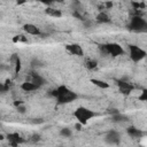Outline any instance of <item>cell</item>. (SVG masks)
I'll use <instances>...</instances> for the list:
<instances>
[{
    "label": "cell",
    "instance_id": "obj_21",
    "mask_svg": "<svg viewBox=\"0 0 147 147\" xmlns=\"http://www.w3.org/2000/svg\"><path fill=\"white\" fill-rule=\"evenodd\" d=\"M60 134H61L62 137H64V138H69V137H71L72 131H71L69 127H63V129H61Z\"/></svg>",
    "mask_w": 147,
    "mask_h": 147
},
{
    "label": "cell",
    "instance_id": "obj_26",
    "mask_svg": "<svg viewBox=\"0 0 147 147\" xmlns=\"http://www.w3.org/2000/svg\"><path fill=\"white\" fill-rule=\"evenodd\" d=\"M72 16H74V17H76V18H78V20H80V21H85L84 16H83L82 14H79L77 10H75V11L72 13Z\"/></svg>",
    "mask_w": 147,
    "mask_h": 147
},
{
    "label": "cell",
    "instance_id": "obj_32",
    "mask_svg": "<svg viewBox=\"0 0 147 147\" xmlns=\"http://www.w3.org/2000/svg\"><path fill=\"white\" fill-rule=\"evenodd\" d=\"M16 1V3L17 5H23V3H25L26 2V0H15Z\"/></svg>",
    "mask_w": 147,
    "mask_h": 147
},
{
    "label": "cell",
    "instance_id": "obj_12",
    "mask_svg": "<svg viewBox=\"0 0 147 147\" xmlns=\"http://www.w3.org/2000/svg\"><path fill=\"white\" fill-rule=\"evenodd\" d=\"M6 138L8 139V141H11V142H16V144H22V142H24V139H23L17 132L8 133V134L6 136Z\"/></svg>",
    "mask_w": 147,
    "mask_h": 147
},
{
    "label": "cell",
    "instance_id": "obj_29",
    "mask_svg": "<svg viewBox=\"0 0 147 147\" xmlns=\"http://www.w3.org/2000/svg\"><path fill=\"white\" fill-rule=\"evenodd\" d=\"M39 140H40V136L37 134V133H34V134L32 136V138H31V141H33V142H37V141H39Z\"/></svg>",
    "mask_w": 147,
    "mask_h": 147
},
{
    "label": "cell",
    "instance_id": "obj_7",
    "mask_svg": "<svg viewBox=\"0 0 147 147\" xmlns=\"http://www.w3.org/2000/svg\"><path fill=\"white\" fill-rule=\"evenodd\" d=\"M106 141L108 144H111V145H117L121 141V134L117 131L111 130L106 134Z\"/></svg>",
    "mask_w": 147,
    "mask_h": 147
},
{
    "label": "cell",
    "instance_id": "obj_14",
    "mask_svg": "<svg viewBox=\"0 0 147 147\" xmlns=\"http://www.w3.org/2000/svg\"><path fill=\"white\" fill-rule=\"evenodd\" d=\"M45 13H46L47 15L52 16V17H55V18H60V17L62 16V13H61L59 9H54V8H52V7H47V8L45 9Z\"/></svg>",
    "mask_w": 147,
    "mask_h": 147
},
{
    "label": "cell",
    "instance_id": "obj_17",
    "mask_svg": "<svg viewBox=\"0 0 147 147\" xmlns=\"http://www.w3.org/2000/svg\"><path fill=\"white\" fill-rule=\"evenodd\" d=\"M111 121L114 123H122V122H126L127 121V117L119 114V113H116V114H113L111 116Z\"/></svg>",
    "mask_w": 147,
    "mask_h": 147
},
{
    "label": "cell",
    "instance_id": "obj_1",
    "mask_svg": "<svg viewBox=\"0 0 147 147\" xmlns=\"http://www.w3.org/2000/svg\"><path fill=\"white\" fill-rule=\"evenodd\" d=\"M57 91V95H56V100H57V105H64V103H69V102H72L75 101L78 95L72 92L71 90H69L67 86L64 85H61L56 88Z\"/></svg>",
    "mask_w": 147,
    "mask_h": 147
},
{
    "label": "cell",
    "instance_id": "obj_31",
    "mask_svg": "<svg viewBox=\"0 0 147 147\" xmlns=\"http://www.w3.org/2000/svg\"><path fill=\"white\" fill-rule=\"evenodd\" d=\"M82 127H83V124H82V123H77V124H76V130L79 131V130H82Z\"/></svg>",
    "mask_w": 147,
    "mask_h": 147
},
{
    "label": "cell",
    "instance_id": "obj_10",
    "mask_svg": "<svg viewBox=\"0 0 147 147\" xmlns=\"http://www.w3.org/2000/svg\"><path fill=\"white\" fill-rule=\"evenodd\" d=\"M23 30L28 33V34H32V36H39L40 34V30L34 25V24H31V23H26L23 25Z\"/></svg>",
    "mask_w": 147,
    "mask_h": 147
},
{
    "label": "cell",
    "instance_id": "obj_24",
    "mask_svg": "<svg viewBox=\"0 0 147 147\" xmlns=\"http://www.w3.org/2000/svg\"><path fill=\"white\" fill-rule=\"evenodd\" d=\"M138 99H139L140 101H146V100H147V90H146V88L142 90V92H141V94L138 96Z\"/></svg>",
    "mask_w": 147,
    "mask_h": 147
},
{
    "label": "cell",
    "instance_id": "obj_33",
    "mask_svg": "<svg viewBox=\"0 0 147 147\" xmlns=\"http://www.w3.org/2000/svg\"><path fill=\"white\" fill-rule=\"evenodd\" d=\"M21 103H23V101H21V100H17V101H15V102H14V106L16 107V106H18V105H21Z\"/></svg>",
    "mask_w": 147,
    "mask_h": 147
},
{
    "label": "cell",
    "instance_id": "obj_20",
    "mask_svg": "<svg viewBox=\"0 0 147 147\" xmlns=\"http://www.w3.org/2000/svg\"><path fill=\"white\" fill-rule=\"evenodd\" d=\"M13 41L14 42H28V38L23 34H17L13 38Z\"/></svg>",
    "mask_w": 147,
    "mask_h": 147
},
{
    "label": "cell",
    "instance_id": "obj_19",
    "mask_svg": "<svg viewBox=\"0 0 147 147\" xmlns=\"http://www.w3.org/2000/svg\"><path fill=\"white\" fill-rule=\"evenodd\" d=\"M21 68H22V62H21V59L18 57V59L16 60V62L14 63V72H15V75H16V76L20 74Z\"/></svg>",
    "mask_w": 147,
    "mask_h": 147
},
{
    "label": "cell",
    "instance_id": "obj_30",
    "mask_svg": "<svg viewBox=\"0 0 147 147\" xmlns=\"http://www.w3.org/2000/svg\"><path fill=\"white\" fill-rule=\"evenodd\" d=\"M32 123L38 124V123H44V121H42L41 118H36V119H33V121H32Z\"/></svg>",
    "mask_w": 147,
    "mask_h": 147
},
{
    "label": "cell",
    "instance_id": "obj_3",
    "mask_svg": "<svg viewBox=\"0 0 147 147\" xmlns=\"http://www.w3.org/2000/svg\"><path fill=\"white\" fill-rule=\"evenodd\" d=\"M100 51L106 53V54H110L111 56L116 57V56H121L124 54V49L119 44L116 42H110V44H105V45H100Z\"/></svg>",
    "mask_w": 147,
    "mask_h": 147
},
{
    "label": "cell",
    "instance_id": "obj_15",
    "mask_svg": "<svg viewBox=\"0 0 147 147\" xmlns=\"http://www.w3.org/2000/svg\"><path fill=\"white\" fill-rule=\"evenodd\" d=\"M91 83H92L93 85L100 87V88H108V87H109V84H108L107 82H105V80H101V79L92 78V79H91Z\"/></svg>",
    "mask_w": 147,
    "mask_h": 147
},
{
    "label": "cell",
    "instance_id": "obj_25",
    "mask_svg": "<svg viewBox=\"0 0 147 147\" xmlns=\"http://www.w3.org/2000/svg\"><path fill=\"white\" fill-rule=\"evenodd\" d=\"M8 91H9V88L5 85V83H0V94H3L6 92H8Z\"/></svg>",
    "mask_w": 147,
    "mask_h": 147
},
{
    "label": "cell",
    "instance_id": "obj_27",
    "mask_svg": "<svg viewBox=\"0 0 147 147\" xmlns=\"http://www.w3.org/2000/svg\"><path fill=\"white\" fill-rule=\"evenodd\" d=\"M31 65H32L33 68H36V67H40V65H42V63H41L39 60L34 59V60H32V61H31Z\"/></svg>",
    "mask_w": 147,
    "mask_h": 147
},
{
    "label": "cell",
    "instance_id": "obj_16",
    "mask_svg": "<svg viewBox=\"0 0 147 147\" xmlns=\"http://www.w3.org/2000/svg\"><path fill=\"white\" fill-rule=\"evenodd\" d=\"M96 21H98L99 23H108V22H110V18H109V16H108L107 13L100 11V13L96 15Z\"/></svg>",
    "mask_w": 147,
    "mask_h": 147
},
{
    "label": "cell",
    "instance_id": "obj_8",
    "mask_svg": "<svg viewBox=\"0 0 147 147\" xmlns=\"http://www.w3.org/2000/svg\"><path fill=\"white\" fill-rule=\"evenodd\" d=\"M65 49L72 55H77V56L84 55V51H83L82 46L78 44H68V45H65Z\"/></svg>",
    "mask_w": 147,
    "mask_h": 147
},
{
    "label": "cell",
    "instance_id": "obj_2",
    "mask_svg": "<svg viewBox=\"0 0 147 147\" xmlns=\"http://www.w3.org/2000/svg\"><path fill=\"white\" fill-rule=\"evenodd\" d=\"M74 116L78 119L79 123H82L83 125H85V124L88 122V119H91L92 117L95 116V113H94L93 110L86 108V107H78V108L75 110Z\"/></svg>",
    "mask_w": 147,
    "mask_h": 147
},
{
    "label": "cell",
    "instance_id": "obj_36",
    "mask_svg": "<svg viewBox=\"0 0 147 147\" xmlns=\"http://www.w3.org/2000/svg\"><path fill=\"white\" fill-rule=\"evenodd\" d=\"M53 2H63V0H52Z\"/></svg>",
    "mask_w": 147,
    "mask_h": 147
},
{
    "label": "cell",
    "instance_id": "obj_28",
    "mask_svg": "<svg viewBox=\"0 0 147 147\" xmlns=\"http://www.w3.org/2000/svg\"><path fill=\"white\" fill-rule=\"evenodd\" d=\"M18 57H20V56H18L17 54H13V55L10 56V60H9V62L11 63V65H14V63L16 62V60H17Z\"/></svg>",
    "mask_w": 147,
    "mask_h": 147
},
{
    "label": "cell",
    "instance_id": "obj_34",
    "mask_svg": "<svg viewBox=\"0 0 147 147\" xmlns=\"http://www.w3.org/2000/svg\"><path fill=\"white\" fill-rule=\"evenodd\" d=\"M6 69H7V67H6V65L0 64V70H6Z\"/></svg>",
    "mask_w": 147,
    "mask_h": 147
},
{
    "label": "cell",
    "instance_id": "obj_9",
    "mask_svg": "<svg viewBox=\"0 0 147 147\" xmlns=\"http://www.w3.org/2000/svg\"><path fill=\"white\" fill-rule=\"evenodd\" d=\"M26 82H31V83H33L34 85H37L38 87H40V86H42V85L45 84V79H44L40 75H38V74H36V72H31V74L26 77Z\"/></svg>",
    "mask_w": 147,
    "mask_h": 147
},
{
    "label": "cell",
    "instance_id": "obj_5",
    "mask_svg": "<svg viewBox=\"0 0 147 147\" xmlns=\"http://www.w3.org/2000/svg\"><path fill=\"white\" fill-rule=\"evenodd\" d=\"M129 49H130V57L136 63L141 61L146 56V52L137 45H129Z\"/></svg>",
    "mask_w": 147,
    "mask_h": 147
},
{
    "label": "cell",
    "instance_id": "obj_13",
    "mask_svg": "<svg viewBox=\"0 0 147 147\" xmlns=\"http://www.w3.org/2000/svg\"><path fill=\"white\" fill-rule=\"evenodd\" d=\"M21 88L24 91V92H32V91H34V90H37V88H39L37 85H34L33 83H31V82H24V83H22V85H21Z\"/></svg>",
    "mask_w": 147,
    "mask_h": 147
},
{
    "label": "cell",
    "instance_id": "obj_4",
    "mask_svg": "<svg viewBox=\"0 0 147 147\" xmlns=\"http://www.w3.org/2000/svg\"><path fill=\"white\" fill-rule=\"evenodd\" d=\"M129 28L132 31H137V32H145L147 30V22L145 21V18L142 16H137L133 15L130 22Z\"/></svg>",
    "mask_w": 147,
    "mask_h": 147
},
{
    "label": "cell",
    "instance_id": "obj_11",
    "mask_svg": "<svg viewBox=\"0 0 147 147\" xmlns=\"http://www.w3.org/2000/svg\"><path fill=\"white\" fill-rule=\"evenodd\" d=\"M126 132H127V134H129L130 137H132V138H141V137L144 136V132H142L140 129H137V127L133 126V125L129 126V127L126 129Z\"/></svg>",
    "mask_w": 147,
    "mask_h": 147
},
{
    "label": "cell",
    "instance_id": "obj_35",
    "mask_svg": "<svg viewBox=\"0 0 147 147\" xmlns=\"http://www.w3.org/2000/svg\"><path fill=\"white\" fill-rule=\"evenodd\" d=\"M3 139H5V136H3V134H0V141L3 140Z\"/></svg>",
    "mask_w": 147,
    "mask_h": 147
},
{
    "label": "cell",
    "instance_id": "obj_18",
    "mask_svg": "<svg viewBox=\"0 0 147 147\" xmlns=\"http://www.w3.org/2000/svg\"><path fill=\"white\" fill-rule=\"evenodd\" d=\"M85 67L87 69H90V70H93V69H95L98 67V62L95 60H87L85 62Z\"/></svg>",
    "mask_w": 147,
    "mask_h": 147
},
{
    "label": "cell",
    "instance_id": "obj_22",
    "mask_svg": "<svg viewBox=\"0 0 147 147\" xmlns=\"http://www.w3.org/2000/svg\"><path fill=\"white\" fill-rule=\"evenodd\" d=\"M131 5H132L133 9H139V10H140V9H144V8L146 7L144 2H137V1H132Z\"/></svg>",
    "mask_w": 147,
    "mask_h": 147
},
{
    "label": "cell",
    "instance_id": "obj_6",
    "mask_svg": "<svg viewBox=\"0 0 147 147\" xmlns=\"http://www.w3.org/2000/svg\"><path fill=\"white\" fill-rule=\"evenodd\" d=\"M116 84H117V86H118V88H119V92H121L122 94H125V95H129V94L133 91V88H134L131 83L125 82V80H123V79L116 80Z\"/></svg>",
    "mask_w": 147,
    "mask_h": 147
},
{
    "label": "cell",
    "instance_id": "obj_23",
    "mask_svg": "<svg viewBox=\"0 0 147 147\" xmlns=\"http://www.w3.org/2000/svg\"><path fill=\"white\" fill-rule=\"evenodd\" d=\"M16 109L20 114H25V111H26V107L24 106V103H21L18 106H16Z\"/></svg>",
    "mask_w": 147,
    "mask_h": 147
}]
</instances>
